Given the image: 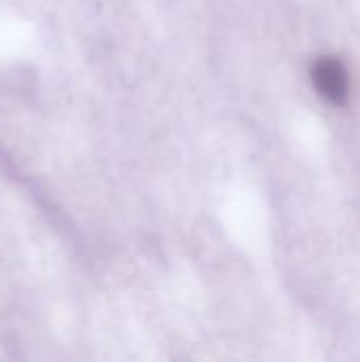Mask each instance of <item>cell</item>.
<instances>
[{
    "instance_id": "cell-1",
    "label": "cell",
    "mask_w": 360,
    "mask_h": 362,
    "mask_svg": "<svg viewBox=\"0 0 360 362\" xmlns=\"http://www.w3.org/2000/svg\"><path fill=\"white\" fill-rule=\"evenodd\" d=\"M314 85L318 87L320 95H325L329 102H344L348 95V74L344 66L333 59L325 57L314 66Z\"/></svg>"
}]
</instances>
